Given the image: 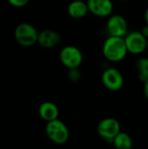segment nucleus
Instances as JSON below:
<instances>
[{"label": "nucleus", "instance_id": "1", "mask_svg": "<svg viewBox=\"0 0 148 149\" xmlns=\"http://www.w3.org/2000/svg\"><path fill=\"white\" fill-rule=\"evenodd\" d=\"M104 57L110 62H120L123 60L128 53L124 38L109 36L102 48Z\"/></svg>", "mask_w": 148, "mask_h": 149}, {"label": "nucleus", "instance_id": "2", "mask_svg": "<svg viewBox=\"0 0 148 149\" xmlns=\"http://www.w3.org/2000/svg\"><path fill=\"white\" fill-rule=\"evenodd\" d=\"M45 134L50 141L57 145H63L66 143L70 137L68 127L62 120H58V118L47 121L45 126Z\"/></svg>", "mask_w": 148, "mask_h": 149}, {"label": "nucleus", "instance_id": "3", "mask_svg": "<svg viewBox=\"0 0 148 149\" xmlns=\"http://www.w3.org/2000/svg\"><path fill=\"white\" fill-rule=\"evenodd\" d=\"M38 32L37 29L29 23H21L17 25L14 36L17 42L24 47H30L38 41Z\"/></svg>", "mask_w": 148, "mask_h": 149}, {"label": "nucleus", "instance_id": "4", "mask_svg": "<svg viewBox=\"0 0 148 149\" xmlns=\"http://www.w3.org/2000/svg\"><path fill=\"white\" fill-rule=\"evenodd\" d=\"M124 40L127 52L132 54H141L147 48V38L140 31H133L127 32L124 37Z\"/></svg>", "mask_w": 148, "mask_h": 149}, {"label": "nucleus", "instance_id": "5", "mask_svg": "<svg viewBox=\"0 0 148 149\" xmlns=\"http://www.w3.org/2000/svg\"><path fill=\"white\" fill-rule=\"evenodd\" d=\"M59 59L62 65L68 69L79 68L83 62V54L78 47L66 45L60 51Z\"/></svg>", "mask_w": 148, "mask_h": 149}, {"label": "nucleus", "instance_id": "6", "mask_svg": "<svg viewBox=\"0 0 148 149\" xmlns=\"http://www.w3.org/2000/svg\"><path fill=\"white\" fill-rule=\"evenodd\" d=\"M97 132L102 139L112 143L113 138L120 132V124L114 118H106L98 124Z\"/></svg>", "mask_w": 148, "mask_h": 149}, {"label": "nucleus", "instance_id": "7", "mask_svg": "<svg viewBox=\"0 0 148 149\" xmlns=\"http://www.w3.org/2000/svg\"><path fill=\"white\" fill-rule=\"evenodd\" d=\"M101 81L104 86L112 91H120L124 86V77L122 73L116 68H107L105 70L101 76Z\"/></svg>", "mask_w": 148, "mask_h": 149}, {"label": "nucleus", "instance_id": "8", "mask_svg": "<svg viewBox=\"0 0 148 149\" xmlns=\"http://www.w3.org/2000/svg\"><path fill=\"white\" fill-rule=\"evenodd\" d=\"M106 31L109 36L124 38L128 32V25L126 18L120 14H111L106 23Z\"/></svg>", "mask_w": 148, "mask_h": 149}, {"label": "nucleus", "instance_id": "9", "mask_svg": "<svg viewBox=\"0 0 148 149\" xmlns=\"http://www.w3.org/2000/svg\"><path fill=\"white\" fill-rule=\"evenodd\" d=\"M86 3L88 10L99 17H109L113 10L112 0H88Z\"/></svg>", "mask_w": 148, "mask_h": 149}, {"label": "nucleus", "instance_id": "10", "mask_svg": "<svg viewBox=\"0 0 148 149\" xmlns=\"http://www.w3.org/2000/svg\"><path fill=\"white\" fill-rule=\"evenodd\" d=\"M61 42V36L53 30H44L38 32V41L41 46L44 48H52Z\"/></svg>", "mask_w": 148, "mask_h": 149}, {"label": "nucleus", "instance_id": "11", "mask_svg": "<svg viewBox=\"0 0 148 149\" xmlns=\"http://www.w3.org/2000/svg\"><path fill=\"white\" fill-rule=\"evenodd\" d=\"M38 114L44 120L51 121L58 118L59 110L56 104L50 101H45L40 105L38 108Z\"/></svg>", "mask_w": 148, "mask_h": 149}, {"label": "nucleus", "instance_id": "12", "mask_svg": "<svg viewBox=\"0 0 148 149\" xmlns=\"http://www.w3.org/2000/svg\"><path fill=\"white\" fill-rule=\"evenodd\" d=\"M88 7L86 2L82 0H74L67 7V12L72 18L79 19L84 17L88 13Z\"/></svg>", "mask_w": 148, "mask_h": 149}, {"label": "nucleus", "instance_id": "13", "mask_svg": "<svg viewBox=\"0 0 148 149\" xmlns=\"http://www.w3.org/2000/svg\"><path fill=\"white\" fill-rule=\"evenodd\" d=\"M112 143L117 149H131L133 147V140L131 136L125 132H120L113 140Z\"/></svg>", "mask_w": 148, "mask_h": 149}, {"label": "nucleus", "instance_id": "14", "mask_svg": "<svg viewBox=\"0 0 148 149\" xmlns=\"http://www.w3.org/2000/svg\"><path fill=\"white\" fill-rule=\"evenodd\" d=\"M136 69L138 72V77L141 82L145 81L148 78V58L143 57L137 60Z\"/></svg>", "mask_w": 148, "mask_h": 149}, {"label": "nucleus", "instance_id": "15", "mask_svg": "<svg viewBox=\"0 0 148 149\" xmlns=\"http://www.w3.org/2000/svg\"><path fill=\"white\" fill-rule=\"evenodd\" d=\"M68 78L72 80V81H79L81 78V73L80 71L78 68H72L69 69V72H68Z\"/></svg>", "mask_w": 148, "mask_h": 149}, {"label": "nucleus", "instance_id": "16", "mask_svg": "<svg viewBox=\"0 0 148 149\" xmlns=\"http://www.w3.org/2000/svg\"><path fill=\"white\" fill-rule=\"evenodd\" d=\"M30 0H8L9 3L14 7L17 8H20V7H24L25 6Z\"/></svg>", "mask_w": 148, "mask_h": 149}, {"label": "nucleus", "instance_id": "17", "mask_svg": "<svg viewBox=\"0 0 148 149\" xmlns=\"http://www.w3.org/2000/svg\"><path fill=\"white\" fill-rule=\"evenodd\" d=\"M143 84H144V87H143L144 95H145L146 99L148 100V78L145 81H143Z\"/></svg>", "mask_w": 148, "mask_h": 149}, {"label": "nucleus", "instance_id": "18", "mask_svg": "<svg viewBox=\"0 0 148 149\" xmlns=\"http://www.w3.org/2000/svg\"><path fill=\"white\" fill-rule=\"evenodd\" d=\"M140 32L147 38L148 39V24H145L142 28H141V30H140Z\"/></svg>", "mask_w": 148, "mask_h": 149}, {"label": "nucleus", "instance_id": "19", "mask_svg": "<svg viewBox=\"0 0 148 149\" xmlns=\"http://www.w3.org/2000/svg\"><path fill=\"white\" fill-rule=\"evenodd\" d=\"M144 18H145V22H146V24H148V7L146 9V10H145V13H144Z\"/></svg>", "mask_w": 148, "mask_h": 149}, {"label": "nucleus", "instance_id": "20", "mask_svg": "<svg viewBox=\"0 0 148 149\" xmlns=\"http://www.w3.org/2000/svg\"><path fill=\"white\" fill-rule=\"evenodd\" d=\"M121 1H127V0H121Z\"/></svg>", "mask_w": 148, "mask_h": 149}]
</instances>
